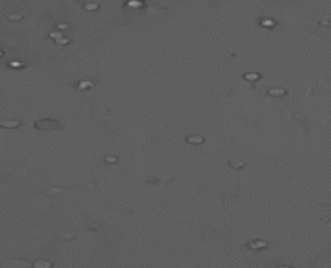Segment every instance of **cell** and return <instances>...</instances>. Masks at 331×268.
Instances as JSON below:
<instances>
[{"label":"cell","mask_w":331,"mask_h":268,"mask_svg":"<svg viewBox=\"0 0 331 268\" xmlns=\"http://www.w3.org/2000/svg\"><path fill=\"white\" fill-rule=\"evenodd\" d=\"M3 55H5V52H3V49H2V48H0V58H2V57H3Z\"/></svg>","instance_id":"12"},{"label":"cell","mask_w":331,"mask_h":268,"mask_svg":"<svg viewBox=\"0 0 331 268\" xmlns=\"http://www.w3.org/2000/svg\"><path fill=\"white\" fill-rule=\"evenodd\" d=\"M58 237L61 239V241H72V239H75L77 237V234H75V232H72V230H63V232H58Z\"/></svg>","instance_id":"3"},{"label":"cell","mask_w":331,"mask_h":268,"mask_svg":"<svg viewBox=\"0 0 331 268\" xmlns=\"http://www.w3.org/2000/svg\"><path fill=\"white\" fill-rule=\"evenodd\" d=\"M88 88H91V83H88V81L78 83V89H88Z\"/></svg>","instance_id":"10"},{"label":"cell","mask_w":331,"mask_h":268,"mask_svg":"<svg viewBox=\"0 0 331 268\" xmlns=\"http://www.w3.org/2000/svg\"><path fill=\"white\" fill-rule=\"evenodd\" d=\"M228 165L232 169H242L245 165V162L244 161H228Z\"/></svg>","instance_id":"6"},{"label":"cell","mask_w":331,"mask_h":268,"mask_svg":"<svg viewBox=\"0 0 331 268\" xmlns=\"http://www.w3.org/2000/svg\"><path fill=\"white\" fill-rule=\"evenodd\" d=\"M34 129L40 132H54L61 129V123L55 118H40L34 123Z\"/></svg>","instance_id":"1"},{"label":"cell","mask_w":331,"mask_h":268,"mask_svg":"<svg viewBox=\"0 0 331 268\" xmlns=\"http://www.w3.org/2000/svg\"><path fill=\"white\" fill-rule=\"evenodd\" d=\"M104 161H106V162H110V164H113V162H117V158H115V156H106Z\"/></svg>","instance_id":"11"},{"label":"cell","mask_w":331,"mask_h":268,"mask_svg":"<svg viewBox=\"0 0 331 268\" xmlns=\"http://www.w3.org/2000/svg\"><path fill=\"white\" fill-rule=\"evenodd\" d=\"M22 121L20 120H6V121H0V127L2 129H16L20 127Z\"/></svg>","instance_id":"2"},{"label":"cell","mask_w":331,"mask_h":268,"mask_svg":"<svg viewBox=\"0 0 331 268\" xmlns=\"http://www.w3.org/2000/svg\"><path fill=\"white\" fill-rule=\"evenodd\" d=\"M83 8L88 11H95V9H98V3H86V5H83Z\"/></svg>","instance_id":"8"},{"label":"cell","mask_w":331,"mask_h":268,"mask_svg":"<svg viewBox=\"0 0 331 268\" xmlns=\"http://www.w3.org/2000/svg\"><path fill=\"white\" fill-rule=\"evenodd\" d=\"M32 267L34 268H51V267H54V264L49 262V261H36V262H32Z\"/></svg>","instance_id":"5"},{"label":"cell","mask_w":331,"mask_h":268,"mask_svg":"<svg viewBox=\"0 0 331 268\" xmlns=\"http://www.w3.org/2000/svg\"><path fill=\"white\" fill-rule=\"evenodd\" d=\"M185 141L189 144H202L204 143V136H201V135H190V136L185 138Z\"/></svg>","instance_id":"4"},{"label":"cell","mask_w":331,"mask_h":268,"mask_svg":"<svg viewBox=\"0 0 331 268\" xmlns=\"http://www.w3.org/2000/svg\"><path fill=\"white\" fill-rule=\"evenodd\" d=\"M61 192H63L61 189H51L46 192V196H55V195H60Z\"/></svg>","instance_id":"9"},{"label":"cell","mask_w":331,"mask_h":268,"mask_svg":"<svg viewBox=\"0 0 331 268\" xmlns=\"http://www.w3.org/2000/svg\"><path fill=\"white\" fill-rule=\"evenodd\" d=\"M8 20L9 22H20L22 18H23V16L22 14H17V12H11V14H8Z\"/></svg>","instance_id":"7"}]
</instances>
